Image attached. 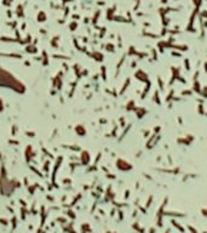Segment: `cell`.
Segmentation results:
<instances>
[{
	"label": "cell",
	"mask_w": 207,
	"mask_h": 233,
	"mask_svg": "<svg viewBox=\"0 0 207 233\" xmlns=\"http://www.w3.org/2000/svg\"><path fill=\"white\" fill-rule=\"evenodd\" d=\"M80 160H81V164H89L90 162V153L86 152V150H84V152H81V155H80Z\"/></svg>",
	"instance_id": "7a4b0ae2"
},
{
	"label": "cell",
	"mask_w": 207,
	"mask_h": 233,
	"mask_svg": "<svg viewBox=\"0 0 207 233\" xmlns=\"http://www.w3.org/2000/svg\"><path fill=\"white\" fill-rule=\"evenodd\" d=\"M42 55H44V60H42V65H44V66H47V65H49V61H47V55H46V52H45V51H42Z\"/></svg>",
	"instance_id": "5b68a950"
},
{
	"label": "cell",
	"mask_w": 207,
	"mask_h": 233,
	"mask_svg": "<svg viewBox=\"0 0 207 233\" xmlns=\"http://www.w3.org/2000/svg\"><path fill=\"white\" fill-rule=\"evenodd\" d=\"M0 87L12 90L13 92L20 95L27 92V86L24 85V83L17 79L11 72L5 69L3 66H0Z\"/></svg>",
	"instance_id": "6da1fadb"
},
{
	"label": "cell",
	"mask_w": 207,
	"mask_h": 233,
	"mask_svg": "<svg viewBox=\"0 0 207 233\" xmlns=\"http://www.w3.org/2000/svg\"><path fill=\"white\" fill-rule=\"evenodd\" d=\"M26 51H27L28 53H36V52H38V49H36L35 46H27Z\"/></svg>",
	"instance_id": "277c9868"
},
{
	"label": "cell",
	"mask_w": 207,
	"mask_h": 233,
	"mask_svg": "<svg viewBox=\"0 0 207 233\" xmlns=\"http://www.w3.org/2000/svg\"><path fill=\"white\" fill-rule=\"evenodd\" d=\"M75 132L78 134L79 136H81V137H83V136H85V134H86V130H85V128H84L83 125L79 124V125L75 126Z\"/></svg>",
	"instance_id": "3957f363"
},
{
	"label": "cell",
	"mask_w": 207,
	"mask_h": 233,
	"mask_svg": "<svg viewBox=\"0 0 207 233\" xmlns=\"http://www.w3.org/2000/svg\"><path fill=\"white\" fill-rule=\"evenodd\" d=\"M4 111H5V103H4L3 99H0V113H3Z\"/></svg>",
	"instance_id": "8992f818"
}]
</instances>
